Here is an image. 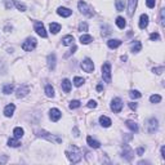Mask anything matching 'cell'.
<instances>
[{
	"label": "cell",
	"instance_id": "cell-25",
	"mask_svg": "<svg viewBox=\"0 0 165 165\" xmlns=\"http://www.w3.org/2000/svg\"><path fill=\"white\" fill-rule=\"evenodd\" d=\"M141 49H142V44H141V41L135 40L134 43L132 44V52H133V53H138V52H141Z\"/></svg>",
	"mask_w": 165,
	"mask_h": 165
},
{
	"label": "cell",
	"instance_id": "cell-39",
	"mask_svg": "<svg viewBox=\"0 0 165 165\" xmlns=\"http://www.w3.org/2000/svg\"><path fill=\"white\" fill-rule=\"evenodd\" d=\"M150 39L152 40V41H155V40H160V35L157 34V32H152L150 35Z\"/></svg>",
	"mask_w": 165,
	"mask_h": 165
},
{
	"label": "cell",
	"instance_id": "cell-45",
	"mask_svg": "<svg viewBox=\"0 0 165 165\" xmlns=\"http://www.w3.org/2000/svg\"><path fill=\"white\" fill-rule=\"evenodd\" d=\"M143 152H145V147H139V148L137 150V155L138 156H142Z\"/></svg>",
	"mask_w": 165,
	"mask_h": 165
},
{
	"label": "cell",
	"instance_id": "cell-12",
	"mask_svg": "<svg viewBox=\"0 0 165 165\" xmlns=\"http://www.w3.org/2000/svg\"><path fill=\"white\" fill-rule=\"evenodd\" d=\"M133 153H134V152H133V150H132L128 145H125V146H124V151H122V157L129 161V160H132Z\"/></svg>",
	"mask_w": 165,
	"mask_h": 165
},
{
	"label": "cell",
	"instance_id": "cell-5",
	"mask_svg": "<svg viewBox=\"0 0 165 165\" xmlns=\"http://www.w3.org/2000/svg\"><path fill=\"white\" fill-rule=\"evenodd\" d=\"M102 78L106 83H111V65L108 62L102 66Z\"/></svg>",
	"mask_w": 165,
	"mask_h": 165
},
{
	"label": "cell",
	"instance_id": "cell-27",
	"mask_svg": "<svg viewBox=\"0 0 165 165\" xmlns=\"http://www.w3.org/2000/svg\"><path fill=\"white\" fill-rule=\"evenodd\" d=\"M13 134H14L16 138H22L23 134H24V130L21 128V126H17V128L13 129Z\"/></svg>",
	"mask_w": 165,
	"mask_h": 165
},
{
	"label": "cell",
	"instance_id": "cell-34",
	"mask_svg": "<svg viewBox=\"0 0 165 165\" xmlns=\"http://www.w3.org/2000/svg\"><path fill=\"white\" fill-rule=\"evenodd\" d=\"M84 81H85V80H84L83 78H79V76H76V78L73 79V85H75V86H81L83 84H84Z\"/></svg>",
	"mask_w": 165,
	"mask_h": 165
},
{
	"label": "cell",
	"instance_id": "cell-4",
	"mask_svg": "<svg viewBox=\"0 0 165 165\" xmlns=\"http://www.w3.org/2000/svg\"><path fill=\"white\" fill-rule=\"evenodd\" d=\"M36 39L35 37H29L26 39V41H23L22 44V49L24 52H32L35 48H36Z\"/></svg>",
	"mask_w": 165,
	"mask_h": 165
},
{
	"label": "cell",
	"instance_id": "cell-20",
	"mask_svg": "<svg viewBox=\"0 0 165 165\" xmlns=\"http://www.w3.org/2000/svg\"><path fill=\"white\" fill-rule=\"evenodd\" d=\"M107 45H108V48H111V49L119 48L121 45V40H119V39H111V40L107 41Z\"/></svg>",
	"mask_w": 165,
	"mask_h": 165
},
{
	"label": "cell",
	"instance_id": "cell-49",
	"mask_svg": "<svg viewBox=\"0 0 165 165\" xmlns=\"http://www.w3.org/2000/svg\"><path fill=\"white\" fill-rule=\"evenodd\" d=\"M121 61H126V55H122V57H121Z\"/></svg>",
	"mask_w": 165,
	"mask_h": 165
},
{
	"label": "cell",
	"instance_id": "cell-15",
	"mask_svg": "<svg viewBox=\"0 0 165 165\" xmlns=\"http://www.w3.org/2000/svg\"><path fill=\"white\" fill-rule=\"evenodd\" d=\"M147 26H148V16L147 14H141V18H139V29L145 30Z\"/></svg>",
	"mask_w": 165,
	"mask_h": 165
},
{
	"label": "cell",
	"instance_id": "cell-16",
	"mask_svg": "<svg viewBox=\"0 0 165 165\" xmlns=\"http://www.w3.org/2000/svg\"><path fill=\"white\" fill-rule=\"evenodd\" d=\"M48 67L50 68V70H54L55 67V62H57V58H55V54L54 53H50L48 55Z\"/></svg>",
	"mask_w": 165,
	"mask_h": 165
},
{
	"label": "cell",
	"instance_id": "cell-11",
	"mask_svg": "<svg viewBox=\"0 0 165 165\" xmlns=\"http://www.w3.org/2000/svg\"><path fill=\"white\" fill-rule=\"evenodd\" d=\"M29 92H30V88L27 86V85H21L18 89H17V98H23L24 96H27V94H29Z\"/></svg>",
	"mask_w": 165,
	"mask_h": 165
},
{
	"label": "cell",
	"instance_id": "cell-9",
	"mask_svg": "<svg viewBox=\"0 0 165 165\" xmlns=\"http://www.w3.org/2000/svg\"><path fill=\"white\" fill-rule=\"evenodd\" d=\"M35 31H36V34L39 35V36L41 37H47V31H45V27H44V24L41 23V22H35Z\"/></svg>",
	"mask_w": 165,
	"mask_h": 165
},
{
	"label": "cell",
	"instance_id": "cell-42",
	"mask_svg": "<svg viewBox=\"0 0 165 165\" xmlns=\"http://www.w3.org/2000/svg\"><path fill=\"white\" fill-rule=\"evenodd\" d=\"M4 1H5V8L6 9H12V6H13V1H12V0H4Z\"/></svg>",
	"mask_w": 165,
	"mask_h": 165
},
{
	"label": "cell",
	"instance_id": "cell-35",
	"mask_svg": "<svg viewBox=\"0 0 165 165\" xmlns=\"http://www.w3.org/2000/svg\"><path fill=\"white\" fill-rule=\"evenodd\" d=\"M129 96H130V98H133V99H138V98L142 97V94L138 92V90H132L130 93H129Z\"/></svg>",
	"mask_w": 165,
	"mask_h": 165
},
{
	"label": "cell",
	"instance_id": "cell-48",
	"mask_svg": "<svg viewBox=\"0 0 165 165\" xmlns=\"http://www.w3.org/2000/svg\"><path fill=\"white\" fill-rule=\"evenodd\" d=\"M161 156L165 157V147H164V146L161 147Z\"/></svg>",
	"mask_w": 165,
	"mask_h": 165
},
{
	"label": "cell",
	"instance_id": "cell-21",
	"mask_svg": "<svg viewBox=\"0 0 165 165\" xmlns=\"http://www.w3.org/2000/svg\"><path fill=\"white\" fill-rule=\"evenodd\" d=\"M86 142H88V145L92 147V148H99V147H101V143L98 141H96V139H93L90 135L86 138Z\"/></svg>",
	"mask_w": 165,
	"mask_h": 165
},
{
	"label": "cell",
	"instance_id": "cell-10",
	"mask_svg": "<svg viewBox=\"0 0 165 165\" xmlns=\"http://www.w3.org/2000/svg\"><path fill=\"white\" fill-rule=\"evenodd\" d=\"M62 116V112L58 110V108H52L50 111H49V117H50V120L52 121H58L59 119H61Z\"/></svg>",
	"mask_w": 165,
	"mask_h": 165
},
{
	"label": "cell",
	"instance_id": "cell-13",
	"mask_svg": "<svg viewBox=\"0 0 165 165\" xmlns=\"http://www.w3.org/2000/svg\"><path fill=\"white\" fill-rule=\"evenodd\" d=\"M137 1L138 0H129V5H128V14L133 17L135 13V8H137Z\"/></svg>",
	"mask_w": 165,
	"mask_h": 165
},
{
	"label": "cell",
	"instance_id": "cell-22",
	"mask_svg": "<svg viewBox=\"0 0 165 165\" xmlns=\"http://www.w3.org/2000/svg\"><path fill=\"white\" fill-rule=\"evenodd\" d=\"M62 44L68 47V45H72L73 44V36L72 35H66V36L62 37Z\"/></svg>",
	"mask_w": 165,
	"mask_h": 165
},
{
	"label": "cell",
	"instance_id": "cell-38",
	"mask_svg": "<svg viewBox=\"0 0 165 165\" xmlns=\"http://www.w3.org/2000/svg\"><path fill=\"white\" fill-rule=\"evenodd\" d=\"M155 4H156V0H146V5L148 8H155Z\"/></svg>",
	"mask_w": 165,
	"mask_h": 165
},
{
	"label": "cell",
	"instance_id": "cell-6",
	"mask_svg": "<svg viewBox=\"0 0 165 165\" xmlns=\"http://www.w3.org/2000/svg\"><path fill=\"white\" fill-rule=\"evenodd\" d=\"M147 132L150 133V134H152V133H155L157 130V126H159V121H157V119L155 117H151L150 120H147Z\"/></svg>",
	"mask_w": 165,
	"mask_h": 165
},
{
	"label": "cell",
	"instance_id": "cell-7",
	"mask_svg": "<svg viewBox=\"0 0 165 165\" xmlns=\"http://www.w3.org/2000/svg\"><path fill=\"white\" fill-rule=\"evenodd\" d=\"M81 68H83L85 72H88V73L93 72V71H94V63H93V61H92L90 58H85V59H84V61L81 62Z\"/></svg>",
	"mask_w": 165,
	"mask_h": 165
},
{
	"label": "cell",
	"instance_id": "cell-32",
	"mask_svg": "<svg viewBox=\"0 0 165 165\" xmlns=\"http://www.w3.org/2000/svg\"><path fill=\"white\" fill-rule=\"evenodd\" d=\"M150 101H151V103H160L161 96H159V94H152V96L150 97Z\"/></svg>",
	"mask_w": 165,
	"mask_h": 165
},
{
	"label": "cell",
	"instance_id": "cell-1",
	"mask_svg": "<svg viewBox=\"0 0 165 165\" xmlns=\"http://www.w3.org/2000/svg\"><path fill=\"white\" fill-rule=\"evenodd\" d=\"M66 156L68 157V160L72 164H78L81 161V151H80L76 146H71L70 150L66 151Z\"/></svg>",
	"mask_w": 165,
	"mask_h": 165
},
{
	"label": "cell",
	"instance_id": "cell-18",
	"mask_svg": "<svg viewBox=\"0 0 165 165\" xmlns=\"http://www.w3.org/2000/svg\"><path fill=\"white\" fill-rule=\"evenodd\" d=\"M99 124L102 125L103 128H108V126H111L112 121H111L110 117H107V116H104V115H102V116L99 117Z\"/></svg>",
	"mask_w": 165,
	"mask_h": 165
},
{
	"label": "cell",
	"instance_id": "cell-28",
	"mask_svg": "<svg viewBox=\"0 0 165 165\" xmlns=\"http://www.w3.org/2000/svg\"><path fill=\"white\" fill-rule=\"evenodd\" d=\"M8 146L9 147H19L21 146V142L18 141V138H9L8 139Z\"/></svg>",
	"mask_w": 165,
	"mask_h": 165
},
{
	"label": "cell",
	"instance_id": "cell-47",
	"mask_svg": "<svg viewBox=\"0 0 165 165\" xmlns=\"http://www.w3.org/2000/svg\"><path fill=\"white\" fill-rule=\"evenodd\" d=\"M102 90H103V85L102 84H98L97 85V92H102Z\"/></svg>",
	"mask_w": 165,
	"mask_h": 165
},
{
	"label": "cell",
	"instance_id": "cell-43",
	"mask_svg": "<svg viewBox=\"0 0 165 165\" xmlns=\"http://www.w3.org/2000/svg\"><path fill=\"white\" fill-rule=\"evenodd\" d=\"M153 72H155V73H163V72H164V66H160V67H155V68H153Z\"/></svg>",
	"mask_w": 165,
	"mask_h": 165
},
{
	"label": "cell",
	"instance_id": "cell-8",
	"mask_svg": "<svg viewBox=\"0 0 165 165\" xmlns=\"http://www.w3.org/2000/svg\"><path fill=\"white\" fill-rule=\"evenodd\" d=\"M111 110L115 112V114H119V112H121L122 110V101L120 98H114L111 102Z\"/></svg>",
	"mask_w": 165,
	"mask_h": 165
},
{
	"label": "cell",
	"instance_id": "cell-26",
	"mask_svg": "<svg viewBox=\"0 0 165 165\" xmlns=\"http://www.w3.org/2000/svg\"><path fill=\"white\" fill-rule=\"evenodd\" d=\"M93 41V36H90V35H81L80 36V43L81 44H89Z\"/></svg>",
	"mask_w": 165,
	"mask_h": 165
},
{
	"label": "cell",
	"instance_id": "cell-23",
	"mask_svg": "<svg viewBox=\"0 0 165 165\" xmlns=\"http://www.w3.org/2000/svg\"><path fill=\"white\" fill-rule=\"evenodd\" d=\"M125 125L128 126V128L130 129L132 132H134V133H137V132H138V125H137V122H135V121L126 120V121H125Z\"/></svg>",
	"mask_w": 165,
	"mask_h": 165
},
{
	"label": "cell",
	"instance_id": "cell-31",
	"mask_svg": "<svg viewBox=\"0 0 165 165\" xmlns=\"http://www.w3.org/2000/svg\"><path fill=\"white\" fill-rule=\"evenodd\" d=\"M13 92V85L12 84H5L4 86H3V93L4 94H10Z\"/></svg>",
	"mask_w": 165,
	"mask_h": 165
},
{
	"label": "cell",
	"instance_id": "cell-40",
	"mask_svg": "<svg viewBox=\"0 0 165 165\" xmlns=\"http://www.w3.org/2000/svg\"><path fill=\"white\" fill-rule=\"evenodd\" d=\"M79 31H88V24L85 22H81L79 24Z\"/></svg>",
	"mask_w": 165,
	"mask_h": 165
},
{
	"label": "cell",
	"instance_id": "cell-37",
	"mask_svg": "<svg viewBox=\"0 0 165 165\" xmlns=\"http://www.w3.org/2000/svg\"><path fill=\"white\" fill-rule=\"evenodd\" d=\"M80 104H81V102H80V101H78V99L71 101V102H70V108H71V110H73V108H79Z\"/></svg>",
	"mask_w": 165,
	"mask_h": 165
},
{
	"label": "cell",
	"instance_id": "cell-17",
	"mask_svg": "<svg viewBox=\"0 0 165 165\" xmlns=\"http://www.w3.org/2000/svg\"><path fill=\"white\" fill-rule=\"evenodd\" d=\"M57 13L61 17H70V16L72 14V10L68 9V8H65V6H61V8H58Z\"/></svg>",
	"mask_w": 165,
	"mask_h": 165
},
{
	"label": "cell",
	"instance_id": "cell-46",
	"mask_svg": "<svg viewBox=\"0 0 165 165\" xmlns=\"http://www.w3.org/2000/svg\"><path fill=\"white\" fill-rule=\"evenodd\" d=\"M129 107H130L133 111H135V110H137V103H134V102H130V103H129Z\"/></svg>",
	"mask_w": 165,
	"mask_h": 165
},
{
	"label": "cell",
	"instance_id": "cell-41",
	"mask_svg": "<svg viewBox=\"0 0 165 165\" xmlns=\"http://www.w3.org/2000/svg\"><path fill=\"white\" fill-rule=\"evenodd\" d=\"M76 49H78V47H76V45H73L71 50H70L68 53H66V54H65V58H68V57H70V55H71V54H73V53H75V50H76Z\"/></svg>",
	"mask_w": 165,
	"mask_h": 165
},
{
	"label": "cell",
	"instance_id": "cell-14",
	"mask_svg": "<svg viewBox=\"0 0 165 165\" xmlns=\"http://www.w3.org/2000/svg\"><path fill=\"white\" fill-rule=\"evenodd\" d=\"M14 110H16V106L13 103H9V104H6L5 108H4V115L6 117H10L13 114H14Z\"/></svg>",
	"mask_w": 165,
	"mask_h": 165
},
{
	"label": "cell",
	"instance_id": "cell-3",
	"mask_svg": "<svg viewBox=\"0 0 165 165\" xmlns=\"http://www.w3.org/2000/svg\"><path fill=\"white\" fill-rule=\"evenodd\" d=\"M78 6H79V10L83 13L84 16H86V17H93L94 10H93L92 6H89L85 1H79Z\"/></svg>",
	"mask_w": 165,
	"mask_h": 165
},
{
	"label": "cell",
	"instance_id": "cell-30",
	"mask_svg": "<svg viewBox=\"0 0 165 165\" xmlns=\"http://www.w3.org/2000/svg\"><path fill=\"white\" fill-rule=\"evenodd\" d=\"M116 24H117V27L119 29H125V26H126V22H125V19L122 18V17H117L116 18Z\"/></svg>",
	"mask_w": 165,
	"mask_h": 165
},
{
	"label": "cell",
	"instance_id": "cell-2",
	"mask_svg": "<svg viewBox=\"0 0 165 165\" xmlns=\"http://www.w3.org/2000/svg\"><path fill=\"white\" fill-rule=\"evenodd\" d=\"M35 134H36L37 137H40V138L48 139L49 142H55V143L62 142V138H59V137H57V135H53L52 133H49L47 130H43V129H40V130H35Z\"/></svg>",
	"mask_w": 165,
	"mask_h": 165
},
{
	"label": "cell",
	"instance_id": "cell-36",
	"mask_svg": "<svg viewBox=\"0 0 165 165\" xmlns=\"http://www.w3.org/2000/svg\"><path fill=\"white\" fill-rule=\"evenodd\" d=\"M13 4H14L16 8L18 9V10H21V12H24V10H26V5L22 4V3H19V1H17V0H16L14 3H13Z\"/></svg>",
	"mask_w": 165,
	"mask_h": 165
},
{
	"label": "cell",
	"instance_id": "cell-19",
	"mask_svg": "<svg viewBox=\"0 0 165 165\" xmlns=\"http://www.w3.org/2000/svg\"><path fill=\"white\" fill-rule=\"evenodd\" d=\"M61 86H62V90L65 93H70V92H71V81H70L68 79L63 80L62 84H61Z\"/></svg>",
	"mask_w": 165,
	"mask_h": 165
},
{
	"label": "cell",
	"instance_id": "cell-33",
	"mask_svg": "<svg viewBox=\"0 0 165 165\" xmlns=\"http://www.w3.org/2000/svg\"><path fill=\"white\" fill-rule=\"evenodd\" d=\"M124 0H116V10L117 12H122L124 10Z\"/></svg>",
	"mask_w": 165,
	"mask_h": 165
},
{
	"label": "cell",
	"instance_id": "cell-24",
	"mask_svg": "<svg viewBox=\"0 0 165 165\" xmlns=\"http://www.w3.org/2000/svg\"><path fill=\"white\" fill-rule=\"evenodd\" d=\"M49 30H50L52 34H58L61 31V24L59 23H55V22H52L49 24Z\"/></svg>",
	"mask_w": 165,
	"mask_h": 165
},
{
	"label": "cell",
	"instance_id": "cell-29",
	"mask_svg": "<svg viewBox=\"0 0 165 165\" xmlns=\"http://www.w3.org/2000/svg\"><path fill=\"white\" fill-rule=\"evenodd\" d=\"M45 94H47V97L49 98H53L54 97V89L52 85H47L45 86Z\"/></svg>",
	"mask_w": 165,
	"mask_h": 165
},
{
	"label": "cell",
	"instance_id": "cell-44",
	"mask_svg": "<svg viewBox=\"0 0 165 165\" xmlns=\"http://www.w3.org/2000/svg\"><path fill=\"white\" fill-rule=\"evenodd\" d=\"M88 107H89V108H96L97 107V102H96V101H89Z\"/></svg>",
	"mask_w": 165,
	"mask_h": 165
}]
</instances>
